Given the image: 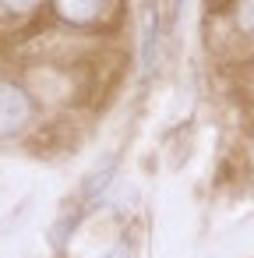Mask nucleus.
<instances>
[{"label": "nucleus", "instance_id": "f257e3e1", "mask_svg": "<svg viewBox=\"0 0 254 258\" xmlns=\"http://www.w3.org/2000/svg\"><path fill=\"white\" fill-rule=\"evenodd\" d=\"M29 99H25V92L18 89V85H11V82H0V138H8V135H15L18 127H25V120H29Z\"/></svg>", "mask_w": 254, "mask_h": 258}, {"label": "nucleus", "instance_id": "f03ea898", "mask_svg": "<svg viewBox=\"0 0 254 258\" xmlns=\"http://www.w3.org/2000/svg\"><path fill=\"white\" fill-rule=\"evenodd\" d=\"M53 8H57V15H60L64 22H71V25H89V22H96V18L103 15L106 0H53Z\"/></svg>", "mask_w": 254, "mask_h": 258}, {"label": "nucleus", "instance_id": "7ed1b4c3", "mask_svg": "<svg viewBox=\"0 0 254 258\" xmlns=\"http://www.w3.org/2000/svg\"><path fill=\"white\" fill-rule=\"evenodd\" d=\"M236 22L243 32H254V0H240L236 4Z\"/></svg>", "mask_w": 254, "mask_h": 258}, {"label": "nucleus", "instance_id": "20e7f679", "mask_svg": "<svg viewBox=\"0 0 254 258\" xmlns=\"http://www.w3.org/2000/svg\"><path fill=\"white\" fill-rule=\"evenodd\" d=\"M8 11H15V15H29L32 8H39V0H0Z\"/></svg>", "mask_w": 254, "mask_h": 258}]
</instances>
